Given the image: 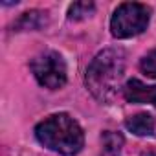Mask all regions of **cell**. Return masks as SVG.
Listing matches in <instances>:
<instances>
[{
  "label": "cell",
  "mask_w": 156,
  "mask_h": 156,
  "mask_svg": "<svg viewBox=\"0 0 156 156\" xmlns=\"http://www.w3.org/2000/svg\"><path fill=\"white\" fill-rule=\"evenodd\" d=\"M151 11L147 6L138 2H125L121 4L110 20V30L116 39H130L143 33L149 26Z\"/></svg>",
  "instance_id": "cell-3"
},
{
  "label": "cell",
  "mask_w": 156,
  "mask_h": 156,
  "mask_svg": "<svg viewBox=\"0 0 156 156\" xmlns=\"http://www.w3.org/2000/svg\"><path fill=\"white\" fill-rule=\"evenodd\" d=\"M125 75V53L121 50H103L87 70V87L92 96L108 103L118 94Z\"/></svg>",
  "instance_id": "cell-1"
},
{
  "label": "cell",
  "mask_w": 156,
  "mask_h": 156,
  "mask_svg": "<svg viewBox=\"0 0 156 156\" xmlns=\"http://www.w3.org/2000/svg\"><path fill=\"white\" fill-rule=\"evenodd\" d=\"M35 136L44 147L64 156L77 154L85 145L83 129L68 114L48 116L35 127Z\"/></svg>",
  "instance_id": "cell-2"
},
{
  "label": "cell",
  "mask_w": 156,
  "mask_h": 156,
  "mask_svg": "<svg viewBox=\"0 0 156 156\" xmlns=\"http://www.w3.org/2000/svg\"><path fill=\"white\" fill-rule=\"evenodd\" d=\"M123 136L119 132H105L101 136V152L99 156H119L121 154V149H123Z\"/></svg>",
  "instance_id": "cell-7"
},
{
  "label": "cell",
  "mask_w": 156,
  "mask_h": 156,
  "mask_svg": "<svg viewBox=\"0 0 156 156\" xmlns=\"http://www.w3.org/2000/svg\"><path fill=\"white\" fill-rule=\"evenodd\" d=\"M31 72L35 79L50 90H57L66 83V62L61 53L51 50L39 53L31 61Z\"/></svg>",
  "instance_id": "cell-4"
},
{
  "label": "cell",
  "mask_w": 156,
  "mask_h": 156,
  "mask_svg": "<svg viewBox=\"0 0 156 156\" xmlns=\"http://www.w3.org/2000/svg\"><path fill=\"white\" fill-rule=\"evenodd\" d=\"M123 96L129 103L156 105V85H145L140 79H130L123 87Z\"/></svg>",
  "instance_id": "cell-5"
},
{
  "label": "cell",
  "mask_w": 156,
  "mask_h": 156,
  "mask_svg": "<svg viewBox=\"0 0 156 156\" xmlns=\"http://www.w3.org/2000/svg\"><path fill=\"white\" fill-rule=\"evenodd\" d=\"M96 6L92 2H75L70 6L68 9V19L70 20H81V19H87L94 13Z\"/></svg>",
  "instance_id": "cell-8"
},
{
  "label": "cell",
  "mask_w": 156,
  "mask_h": 156,
  "mask_svg": "<svg viewBox=\"0 0 156 156\" xmlns=\"http://www.w3.org/2000/svg\"><path fill=\"white\" fill-rule=\"evenodd\" d=\"M141 72L149 77H152V79H156V50L149 51L143 59H141Z\"/></svg>",
  "instance_id": "cell-9"
},
{
  "label": "cell",
  "mask_w": 156,
  "mask_h": 156,
  "mask_svg": "<svg viewBox=\"0 0 156 156\" xmlns=\"http://www.w3.org/2000/svg\"><path fill=\"white\" fill-rule=\"evenodd\" d=\"M125 127L134 132L136 136H151L154 132V119L147 112H140L136 116H130L125 121Z\"/></svg>",
  "instance_id": "cell-6"
}]
</instances>
